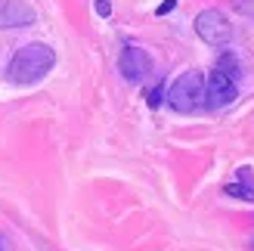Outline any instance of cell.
Masks as SVG:
<instances>
[{
	"mask_svg": "<svg viewBox=\"0 0 254 251\" xmlns=\"http://www.w3.org/2000/svg\"><path fill=\"white\" fill-rule=\"evenodd\" d=\"M239 96V59L223 53L205 78V109H226Z\"/></svg>",
	"mask_w": 254,
	"mask_h": 251,
	"instance_id": "2",
	"label": "cell"
},
{
	"mask_svg": "<svg viewBox=\"0 0 254 251\" xmlns=\"http://www.w3.org/2000/svg\"><path fill=\"white\" fill-rule=\"evenodd\" d=\"M96 12H99L103 19H109V16H112V3H109V0H96Z\"/></svg>",
	"mask_w": 254,
	"mask_h": 251,
	"instance_id": "10",
	"label": "cell"
},
{
	"mask_svg": "<svg viewBox=\"0 0 254 251\" xmlns=\"http://www.w3.org/2000/svg\"><path fill=\"white\" fill-rule=\"evenodd\" d=\"M164 99H168V106L174 112H180V115H192V112L205 109V74L195 71V68L183 71L180 78L171 84V90Z\"/></svg>",
	"mask_w": 254,
	"mask_h": 251,
	"instance_id": "3",
	"label": "cell"
},
{
	"mask_svg": "<svg viewBox=\"0 0 254 251\" xmlns=\"http://www.w3.org/2000/svg\"><path fill=\"white\" fill-rule=\"evenodd\" d=\"M56 65V53L53 47L47 44H25L16 56H12L9 68H6V78L12 84H37L41 78H47Z\"/></svg>",
	"mask_w": 254,
	"mask_h": 251,
	"instance_id": "1",
	"label": "cell"
},
{
	"mask_svg": "<svg viewBox=\"0 0 254 251\" xmlns=\"http://www.w3.org/2000/svg\"><path fill=\"white\" fill-rule=\"evenodd\" d=\"M223 192L230 198H242V202H254V171L245 165L236 171V180L223 186Z\"/></svg>",
	"mask_w": 254,
	"mask_h": 251,
	"instance_id": "7",
	"label": "cell"
},
{
	"mask_svg": "<svg viewBox=\"0 0 254 251\" xmlns=\"http://www.w3.org/2000/svg\"><path fill=\"white\" fill-rule=\"evenodd\" d=\"M37 22V12L25 0H0V28H28Z\"/></svg>",
	"mask_w": 254,
	"mask_h": 251,
	"instance_id": "6",
	"label": "cell"
},
{
	"mask_svg": "<svg viewBox=\"0 0 254 251\" xmlns=\"http://www.w3.org/2000/svg\"><path fill=\"white\" fill-rule=\"evenodd\" d=\"M251 251H254V239H251Z\"/></svg>",
	"mask_w": 254,
	"mask_h": 251,
	"instance_id": "12",
	"label": "cell"
},
{
	"mask_svg": "<svg viewBox=\"0 0 254 251\" xmlns=\"http://www.w3.org/2000/svg\"><path fill=\"white\" fill-rule=\"evenodd\" d=\"M195 34L208 47H226L233 41V25L220 9H201L195 16Z\"/></svg>",
	"mask_w": 254,
	"mask_h": 251,
	"instance_id": "4",
	"label": "cell"
},
{
	"mask_svg": "<svg viewBox=\"0 0 254 251\" xmlns=\"http://www.w3.org/2000/svg\"><path fill=\"white\" fill-rule=\"evenodd\" d=\"M118 71L124 74V81H130V84H143V81L149 78V74H152V56L146 53L143 47L127 44V47L121 50Z\"/></svg>",
	"mask_w": 254,
	"mask_h": 251,
	"instance_id": "5",
	"label": "cell"
},
{
	"mask_svg": "<svg viewBox=\"0 0 254 251\" xmlns=\"http://www.w3.org/2000/svg\"><path fill=\"white\" fill-rule=\"evenodd\" d=\"M161 99H164V87L158 84L155 90H149V106H152V109H158V106H161Z\"/></svg>",
	"mask_w": 254,
	"mask_h": 251,
	"instance_id": "9",
	"label": "cell"
},
{
	"mask_svg": "<svg viewBox=\"0 0 254 251\" xmlns=\"http://www.w3.org/2000/svg\"><path fill=\"white\" fill-rule=\"evenodd\" d=\"M233 9L239 12V16H245L254 22V0H233Z\"/></svg>",
	"mask_w": 254,
	"mask_h": 251,
	"instance_id": "8",
	"label": "cell"
},
{
	"mask_svg": "<svg viewBox=\"0 0 254 251\" xmlns=\"http://www.w3.org/2000/svg\"><path fill=\"white\" fill-rule=\"evenodd\" d=\"M174 6H177V0H168V3H161V6H158V16H164V12H171Z\"/></svg>",
	"mask_w": 254,
	"mask_h": 251,
	"instance_id": "11",
	"label": "cell"
}]
</instances>
